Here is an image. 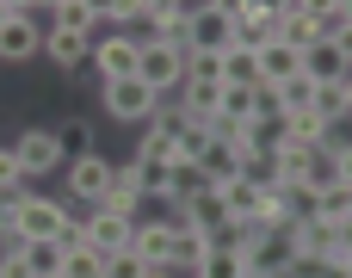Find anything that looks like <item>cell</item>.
<instances>
[{
	"label": "cell",
	"mask_w": 352,
	"mask_h": 278,
	"mask_svg": "<svg viewBox=\"0 0 352 278\" xmlns=\"http://www.w3.org/2000/svg\"><path fill=\"white\" fill-rule=\"evenodd\" d=\"M111 173H118V167H111L99 149H87V155H74V161L62 167V180H68V198H74V204H87V211H93V204L111 192Z\"/></svg>",
	"instance_id": "5"
},
{
	"label": "cell",
	"mask_w": 352,
	"mask_h": 278,
	"mask_svg": "<svg viewBox=\"0 0 352 278\" xmlns=\"http://www.w3.org/2000/svg\"><path fill=\"white\" fill-rule=\"evenodd\" d=\"M136 74L167 99V93H179V87H186V50H179V43H167V37H155V43H142Z\"/></svg>",
	"instance_id": "4"
},
{
	"label": "cell",
	"mask_w": 352,
	"mask_h": 278,
	"mask_svg": "<svg viewBox=\"0 0 352 278\" xmlns=\"http://www.w3.org/2000/svg\"><path fill=\"white\" fill-rule=\"evenodd\" d=\"M56 278H62V272H56Z\"/></svg>",
	"instance_id": "47"
},
{
	"label": "cell",
	"mask_w": 352,
	"mask_h": 278,
	"mask_svg": "<svg viewBox=\"0 0 352 278\" xmlns=\"http://www.w3.org/2000/svg\"><path fill=\"white\" fill-rule=\"evenodd\" d=\"M6 19H12V6H6V0H0V25H6Z\"/></svg>",
	"instance_id": "45"
},
{
	"label": "cell",
	"mask_w": 352,
	"mask_h": 278,
	"mask_svg": "<svg viewBox=\"0 0 352 278\" xmlns=\"http://www.w3.org/2000/svg\"><path fill=\"white\" fill-rule=\"evenodd\" d=\"M6 217H12V248H19V242H74V217H68L62 198L25 192V198L6 204Z\"/></svg>",
	"instance_id": "1"
},
{
	"label": "cell",
	"mask_w": 352,
	"mask_h": 278,
	"mask_svg": "<svg viewBox=\"0 0 352 278\" xmlns=\"http://www.w3.org/2000/svg\"><path fill=\"white\" fill-rule=\"evenodd\" d=\"M340 87H346V111H352V74H346V81H340Z\"/></svg>",
	"instance_id": "44"
},
{
	"label": "cell",
	"mask_w": 352,
	"mask_h": 278,
	"mask_svg": "<svg viewBox=\"0 0 352 278\" xmlns=\"http://www.w3.org/2000/svg\"><path fill=\"white\" fill-rule=\"evenodd\" d=\"M130 254L142 260V266H167V254H173V217H161V223H136L130 229Z\"/></svg>",
	"instance_id": "12"
},
{
	"label": "cell",
	"mask_w": 352,
	"mask_h": 278,
	"mask_svg": "<svg viewBox=\"0 0 352 278\" xmlns=\"http://www.w3.org/2000/svg\"><path fill=\"white\" fill-rule=\"evenodd\" d=\"M291 74H303V50H291L285 37L266 43V50H254V81L260 87H285Z\"/></svg>",
	"instance_id": "11"
},
{
	"label": "cell",
	"mask_w": 352,
	"mask_h": 278,
	"mask_svg": "<svg viewBox=\"0 0 352 278\" xmlns=\"http://www.w3.org/2000/svg\"><path fill=\"white\" fill-rule=\"evenodd\" d=\"M43 56H50L62 74H74V68H87L93 37H80V31H43Z\"/></svg>",
	"instance_id": "14"
},
{
	"label": "cell",
	"mask_w": 352,
	"mask_h": 278,
	"mask_svg": "<svg viewBox=\"0 0 352 278\" xmlns=\"http://www.w3.org/2000/svg\"><path fill=\"white\" fill-rule=\"evenodd\" d=\"M204 6H217V12H223V19H229V25H235V19H241V12H248V6H254V0H204Z\"/></svg>",
	"instance_id": "39"
},
{
	"label": "cell",
	"mask_w": 352,
	"mask_h": 278,
	"mask_svg": "<svg viewBox=\"0 0 352 278\" xmlns=\"http://www.w3.org/2000/svg\"><path fill=\"white\" fill-rule=\"evenodd\" d=\"M0 278H37V272L25 266V254H19V248H6V254H0Z\"/></svg>",
	"instance_id": "36"
},
{
	"label": "cell",
	"mask_w": 352,
	"mask_h": 278,
	"mask_svg": "<svg viewBox=\"0 0 352 278\" xmlns=\"http://www.w3.org/2000/svg\"><path fill=\"white\" fill-rule=\"evenodd\" d=\"M186 81H223V50H186Z\"/></svg>",
	"instance_id": "31"
},
{
	"label": "cell",
	"mask_w": 352,
	"mask_h": 278,
	"mask_svg": "<svg viewBox=\"0 0 352 278\" xmlns=\"http://www.w3.org/2000/svg\"><path fill=\"white\" fill-rule=\"evenodd\" d=\"M198 278H254V266H248L229 242H217V248H210V260L198 266Z\"/></svg>",
	"instance_id": "27"
},
{
	"label": "cell",
	"mask_w": 352,
	"mask_h": 278,
	"mask_svg": "<svg viewBox=\"0 0 352 278\" xmlns=\"http://www.w3.org/2000/svg\"><path fill=\"white\" fill-rule=\"evenodd\" d=\"M198 192H210V180H204V167L198 161H167V180H161V198L173 204V211H186Z\"/></svg>",
	"instance_id": "13"
},
{
	"label": "cell",
	"mask_w": 352,
	"mask_h": 278,
	"mask_svg": "<svg viewBox=\"0 0 352 278\" xmlns=\"http://www.w3.org/2000/svg\"><path fill=\"white\" fill-rule=\"evenodd\" d=\"M142 6H148V19H155V25H167V19H179L192 0H142Z\"/></svg>",
	"instance_id": "35"
},
{
	"label": "cell",
	"mask_w": 352,
	"mask_h": 278,
	"mask_svg": "<svg viewBox=\"0 0 352 278\" xmlns=\"http://www.w3.org/2000/svg\"><path fill=\"white\" fill-rule=\"evenodd\" d=\"M340 25H352V0H340Z\"/></svg>",
	"instance_id": "43"
},
{
	"label": "cell",
	"mask_w": 352,
	"mask_h": 278,
	"mask_svg": "<svg viewBox=\"0 0 352 278\" xmlns=\"http://www.w3.org/2000/svg\"><path fill=\"white\" fill-rule=\"evenodd\" d=\"M297 12H309V19H334L340 0H297Z\"/></svg>",
	"instance_id": "38"
},
{
	"label": "cell",
	"mask_w": 352,
	"mask_h": 278,
	"mask_svg": "<svg viewBox=\"0 0 352 278\" xmlns=\"http://www.w3.org/2000/svg\"><path fill=\"white\" fill-rule=\"evenodd\" d=\"M173 217H179V223H192V229H210L217 242H223V235H229V223H235V217H229V204H223L217 192H198V198H192L186 211H173Z\"/></svg>",
	"instance_id": "16"
},
{
	"label": "cell",
	"mask_w": 352,
	"mask_h": 278,
	"mask_svg": "<svg viewBox=\"0 0 352 278\" xmlns=\"http://www.w3.org/2000/svg\"><path fill=\"white\" fill-rule=\"evenodd\" d=\"M87 6H93V19H99V25H111V19H118V0H87Z\"/></svg>",
	"instance_id": "40"
},
{
	"label": "cell",
	"mask_w": 352,
	"mask_h": 278,
	"mask_svg": "<svg viewBox=\"0 0 352 278\" xmlns=\"http://www.w3.org/2000/svg\"><path fill=\"white\" fill-rule=\"evenodd\" d=\"M62 149H74V155H87L93 142H87V124L74 118V124H62Z\"/></svg>",
	"instance_id": "37"
},
{
	"label": "cell",
	"mask_w": 352,
	"mask_h": 278,
	"mask_svg": "<svg viewBox=\"0 0 352 278\" xmlns=\"http://www.w3.org/2000/svg\"><path fill=\"white\" fill-rule=\"evenodd\" d=\"M99 260H105V254H93L87 242H68V254H62V278H99Z\"/></svg>",
	"instance_id": "29"
},
{
	"label": "cell",
	"mask_w": 352,
	"mask_h": 278,
	"mask_svg": "<svg viewBox=\"0 0 352 278\" xmlns=\"http://www.w3.org/2000/svg\"><path fill=\"white\" fill-rule=\"evenodd\" d=\"M12 155H19V167H25L31 180H37V173H56V167H68V149H62V130H19Z\"/></svg>",
	"instance_id": "6"
},
{
	"label": "cell",
	"mask_w": 352,
	"mask_h": 278,
	"mask_svg": "<svg viewBox=\"0 0 352 278\" xmlns=\"http://www.w3.org/2000/svg\"><path fill=\"white\" fill-rule=\"evenodd\" d=\"M303 74H309V81H346L352 68H346V56H340V43H334V37H322V43H309V50H303Z\"/></svg>",
	"instance_id": "18"
},
{
	"label": "cell",
	"mask_w": 352,
	"mask_h": 278,
	"mask_svg": "<svg viewBox=\"0 0 352 278\" xmlns=\"http://www.w3.org/2000/svg\"><path fill=\"white\" fill-rule=\"evenodd\" d=\"M99 105H105V118H118V124H148V118L161 111V93H155L142 74H130V81H105V87H99Z\"/></svg>",
	"instance_id": "2"
},
{
	"label": "cell",
	"mask_w": 352,
	"mask_h": 278,
	"mask_svg": "<svg viewBox=\"0 0 352 278\" xmlns=\"http://www.w3.org/2000/svg\"><path fill=\"white\" fill-rule=\"evenodd\" d=\"M130 229L136 223H124V217H111V211H87V217H74V242H87L93 254H118V248H130Z\"/></svg>",
	"instance_id": "7"
},
{
	"label": "cell",
	"mask_w": 352,
	"mask_h": 278,
	"mask_svg": "<svg viewBox=\"0 0 352 278\" xmlns=\"http://www.w3.org/2000/svg\"><path fill=\"white\" fill-rule=\"evenodd\" d=\"M217 118H254V87H223V105H217Z\"/></svg>",
	"instance_id": "34"
},
{
	"label": "cell",
	"mask_w": 352,
	"mask_h": 278,
	"mask_svg": "<svg viewBox=\"0 0 352 278\" xmlns=\"http://www.w3.org/2000/svg\"><path fill=\"white\" fill-rule=\"evenodd\" d=\"M19 254H25V266H31L37 278H56V272H62L68 242H19Z\"/></svg>",
	"instance_id": "25"
},
{
	"label": "cell",
	"mask_w": 352,
	"mask_h": 278,
	"mask_svg": "<svg viewBox=\"0 0 352 278\" xmlns=\"http://www.w3.org/2000/svg\"><path fill=\"white\" fill-rule=\"evenodd\" d=\"M278 37H285L291 50H309V43H322V19H309V12L291 6V12L278 19Z\"/></svg>",
	"instance_id": "26"
},
{
	"label": "cell",
	"mask_w": 352,
	"mask_h": 278,
	"mask_svg": "<svg viewBox=\"0 0 352 278\" xmlns=\"http://www.w3.org/2000/svg\"><path fill=\"white\" fill-rule=\"evenodd\" d=\"M198 167H204V180H210V192H217L223 180H235V173H241V155H235L229 142H217V136H210V142H204V155H198Z\"/></svg>",
	"instance_id": "22"
},
{
	"label": "cell",
	"mask_w": 352,
	"mask_h": 278,
	"mask_svg": "<svg viewBox=\"0 0 352 278\" xmlns=\"http://www.w3.org/2000/svg\"><path fill=\"white\" fill-rule=\"evenodd\" d=\"M12 12H43V0H6Z\"/></svg>",
	"instance_id": "42"
},
{
	"label": "cell",
	"mask_w": 352,
	"mask_h": 278,
	"mask_svg": "<svg viewBox=\"0 0 352 278\" xmlns=\"http://www.w3.org/2000/svg\"><path fill=\"white\" fill-rule=\"evenodd\" d=\"M142 272H148V266H142L130 248H118V254H105V260H99V278H142Z\"/></svg>",
	"instance_id": "33"
},
{
	"label": "cell",
	"mask_w": 352,
	"mask_h": 278,
	"mask_svg": "<svg viewBox=\"0 0 352 278\" xmlns=\"http://www.w3.org/2000/svg\"><path fill=\"white\" fill-rule=\"evenodd\" d=\"M43 19L37 12H12L6 25H0V62H31V56H43Z\"/></svg>",
	"instance_id": "8"
},
{
	"label": "cell",
	"mask_w": 352,
	"mask_h": 278,
	"mask_svg": "<svg viewBox=\"0 0 352 278\" xmlns=\"http://www.w3.org/2000/svg\"><path fill=\"white\" fill-rule=\"evenodd\" d=\"M223 87H254V50H241V43L223 50Z\"/></svg>",
	"instance_id": "28"
},
{
	"label": "cell",
	"mask_w": 352,
	"mask_h": 278,
	"mask_svg": "<svg viewBox=\"0 0 352 278\" xmlns=\"http://www.w3.org/2000/svg\"><path fill=\"white\" fill-rule=\"evenodd\" d=\"M309 278H328V272H309Z\"/></svg>",
	"instance_id": "46"
},
{
	"label": "cell",
	"mask_w": 352,
	"mask_h": 278,
	"mask_svg": "<svg viewBox=\"0 0 352 278\" xmlns=\"http://www.w3.org/2000/svg\"><path fill=\"white\" fill-rule=\"evenodd\" d=\"M266 235H272V229H266V223H260V217H235V223H229V235H223V242H229V248H235V254H241V260H248V266H254V254H260V248H266Z\"/></svg>",
	"instance_id": "24"
},
{
	"label": "cell",
	"mask_w": 352,
	"mask_h": 278,
	"mask_svg": "<svg viewBox=\"0 0 352 278\" xmlns=\"http://www.w3.org/2000/svg\"><path fill=\"white\" fill-rule=\"evenodd\" d=\"M309 111L328 124V130H346L352 111H346V87L340 81H316V99H309Z\"/></svg>",
	"instance_id": "21"
},
{
	"label": "cell",
	"mask_w": 352,
	"mask_h": 278,
	"mask_svg": "<svg viewBox=\"0 0 352 278\" xmlns=\"http://www.w3.org/2000/svg\"><path fill=\"white\" fill-rule=\"evenodd\" d=\"M217 198L229 204V217H254V204H260V180H254V173H235V180L217 186Z\"/></svg>",
	"instance_id": "23"
},
{
	"label": "cell",
	"mask_w": 352,
	"mask_h": 278,
	"mask_svg": "<svg viewBox=\"0 0 352 278\" xmlns=\"http://www.w3.org/2000/svg\"><path fill=\"white\" fill-rule=\"evenodd\" d=\"M328 124L316 118V111H285L278 118V142H297V149H328Z\"/></svg>",
	"instance_id": "17"
},
{
	"label": "cell",
	"mask_w": 352,
	"mask_h": 278,
	"mask_svg": "<svg viewBox=\"0 0 352 278\" xmlns=\"http://www.w3.org/2000/svg\"><path fill=\"white\" fill-rule=\"evenodd\" d=\"M87 62H93L99 87H105V81H130L136 62H142V43H136L130 31H111V25H105V31L93 37V56H87Z\"/></svg>",
	"instance_id": "3"
},
{
	"label": "cell",
	"mask_w": 352,
	"mask_h": 278,
	"mask_svg": "<svg viewBox=\"0 0 352 278\" xmlns=\"http://www.w3.org/2000/svg\"><path fill=\"white\" fill-rule=\"evenodd\" d=\"M278 93V111H309V99H316V81L309 74H291L285 87H272Z\"/></svg>",
	"instance_id": "30"
},
{
	"label": "cell",
	"mask_w": 352,
	"mask_h": 278,
	"mask_svg": "<svg viewBox=\"0 0 352 278\" xmlns=\"http://www.w3.org/2000/svg\"><path fill=\"white\" fill-rule=\"evenodd\" d=\"M43 25H50V31H80V37H99V31H105V25L93 19V6H87V0H56Z\"/></svg>",
	"instance_id": "20"
},
{
	"label": "cell",
	"mask_w": 352,
	"mask_h": 278,
	"mask_svg": "<svg viewBox=\"0 0 352 278\" xmlns=\"http://www.w3.org/2000/svg\"><path fill=\"white\" fill-rule=\"evenodd\" d=\"M278 19H285V12H278ZM278 19L260 12V6H248V12L235 19V43H241V50H266V43H278Z\"/></svg>",
	"instance_id": "19"
},
{
	"label": "cell",
	"mask_w": 352,
	"mask_h": 278,
	"mask_svg": "<svg viewBox=\"0 0 352 278\" xmlns=\"http://www.w3.org/2000/svg\"><path fill=\"white\" fill-rule=\"evenodd\" d=\"M235 43V25L217 12V6H186V50H229Z\"/></svg>",
	"instance_id": "9"
},
{
	"label": "cell",
	"mask_w": 352,
	"mask_h": 278,
	"mask_svg": "<svg viewBox=\"0 0 352 278\" xmlns=\"http://www.w3.org/2000/svg\"><path fill=\"white\" fill-rule=\"evenodd\" d=\"M210 248H217V235L210 229H192V223H179L173 217V254H167V266L179 278H198V266L210 260Z\"/></svg>",
	"instance_id": "10"
},
{
	"label": "cell",
	"mask_w": 352,
	"mask_h": 278,
	"mask_svg": "<svg viewBox=\"0 0 352 278\" xmlns=\"http://www.w3.org/2000/svg\"><path fill=\"white\" fill-rule=\"evenodd\" d=\"M25 180H31V173L19 167V155L0 149V204H6V198H25Z\"/></svg>",
	"instance_id": "32"
},
{
	"label": "cell",
	"mask_w": 352,
	"mask_h": 278,
	"mask_svg": "<svg viewBox=\"0 0 352 278\" xmlns=\"http://www.w3.org/2000/svg\"><path fill=\"white\" fill-rule=\"evenodd\" d=\"M254 6H260V12H272V19H278V12H291V6H297V0H254Z\"/></svg>",
	"instance_id": "41"
},
{
	"label": "cell",
	"mask_w": 352,
	"mask_h": 278,
	"mask_svg": "<svg viewBox=\"0 0 352 278\" xmlns=\"http://www.w3.org/2000/svg\"><path fill=\"white\" fill-rule=\"evenodd\" d=\"M217 105H223V81H186L179 87V118L186 124H210Z\"/></svg>",
	"instance_id": "15"
}]
</instances>
